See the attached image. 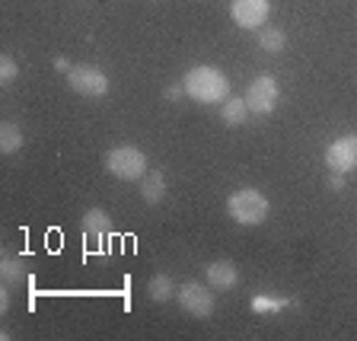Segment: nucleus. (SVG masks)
<instances>
[{
	"label": "nucleus",
	"instance_id": "9d476101",
	"mask_svg": "<svg viewBox=\"0 0 357 341\" xmlns=\"http://www.w3.org/2000/svg\"><path fill=\"white\" fill-rule=\"evenodd\" d=\"M0 275H3V284L7 287H20V284L29 281V268H26V262L20 259V255H3V262H0Z\"/></svg>",
	"mask_w": 357,
	"mask_h": 341
},
{
	"label": "nucleus",
	"instance_id": "f3484780",
	"mask_svg": "<svg viewBox=\"0 0 357 341\" xmlns=\"http://www.w3.org/2000/svg\"><path fill=\"white\" fill-rule=\"evenodd\" d=\"M16 77H20V64H16L10 54H3V58H0V83L7 86V83H13Z\"/></svg>",
	"mask_w": 357,
	"mask_h": 341
},
{
	"label": "nucleus",
	"instance_id": "a211bd4d",
	"mask_svg": "<svg viewBox=\"0 0 357 341\" xmlns=\"http://www.w3.org/2000/svg\"><path fill=\"white\" fill-rule=\"evenodd\" d=\"M284 306H287V300H281V297H255L252 300L255 312H278V310H284Z\"/></svg>",
	"mask_w": 357,
	"mask_h": 341
},
{
	"label": "nucleus",
	"instance_id": "f8f14e48",
	"mask_svg": "<svg viewBox=\"0 0 357 341\" xmlns=\"http://www.w3.org/2000/svg\"><path fill=\"white\" fill-rule=\"evenodd\" d=\"M83 230H86L89 239L109 236V233H112V217L105 214L102 208H89L86 214H83Z\"/></svg>",
	"mask_w": 357,
	"mask_h": 341
},
{
	"label": "nucleus",
	"instance_id": "9b49d317",
	"mask_svg": "<svg viewBox=\"0 0 357 341\" xmlns=\"http://www.w3.org/2000/svg\"><path fill=\"white\" fill-rule=\"evenodd\" d=\"M141 198H144V204H150V208H156V204L166 198V176L163 172H147V176L141 179Z\"/></svg>",
	"mask_w": 357,
	"mask_h": 341
},
{
	"label": "nucleus",
	"instance_id": "423d86ee",
	"mask_svg": "<svg viewBox=\"0 0 357 341\" xmlns=\"http://www.w3.org/2000/svg\"><path fill=\"white\" fill-rule=\"evenodd\" d=\"M176 300L188 316H198V319H208L211 312H214V294H211V284L208 287L198 284V281L182 284V287L176 290Z\"/></svg>",
	"mask_w": 357,
	"mask_h": 341
},
{
	"label": "nucleus",
	"instance_id": "dca6fc26",
	"mask_svg": "<svg viewBox=\"0 0 357 341\" xmlns=\"http://www.w3.org/2000/svg\"><path fill=\"white\" fill-rule=\"evenodd\" d=\"M284 45H287V36H284L281 29H275V26L259 29V48H261V52L278 54V52H284Z\"/></svg>",
	"mask_w": 357,
	"mask_h": 341
},
{
	"label": "nucleus",
	"instance_id": "f257e3e1",
	"mask_svg": "<svg viewBox=\"0 0 357 341\" xmlns=\"http://www.w3.org/2000/svg\"><path fill=\"white\" fill-rule=\"evenodd\" d=\"M185 96H192L201 105H220L223 99H230V80L220 67H192L185 74Z\"/></svg>",
	"mask_w": 357,
	"mask_h": 341
},
{
	"label": "nucleus",
	"instance_id": "aec40b11",
	"mask_svg": "<svg viewBox=\"0 0 357 341\" xmlns=\"http://www.w3.org/2000/svg\"><path fill=\"white\" fill-rule=\"evenodd\" d=\"M328 185H332L335 192H338V188H344V172H332V176H328Z\"/></svg>",
	"mask_w": 357,
	"mask_h": 341
},
{
	"label": "nucleus",
	"instance_id": "6ab92c4d",
	"mask_svg": "<svg viewBox=\"0 0 357 341\" xmlns=\"http://www.w3.org/2000/svg\"><path fill=\"white\" fill-rule=\"evenodd\" d=\"M182 93H185V83H172V86H166V99H169V103L182 99Z\"/></svg>",
	"mask_w": 357,
	"mask_h": 341
},
{
	"label": "nucleus",
	"instance_id": "39448f33",
	"mask_svg": "<svg viewBox=\"0 0 357 341\" xmlns=\"http://www.w3.org/2000/svg\"><path fill=\"white\" fill-rule=\"evenodd\" d=\"M67 83H70L74 93L89 96V99H99L109 93V77H105V70H99V67H93V64L70 67V70H67Z\"/></svg>",
	"mask_w": 357,
	"mask_h": 341
},
{
	"label": "nucleus",
	"instance_id": "6e6552de",
	"mask_svg": "<svg viewBox=\"0 0 357 341\" xmlns=\"http://www.w3.org/2000/svg\"><path fill=\"white\" fill-rule=\"evenodd\" d=\"M268 13H271L268 0H233V7H230V16L239 29H259V26H265Z\"/></svg>",
	"mask_w": 357,
	"mask_h": 341
},
{
	"label": "nucleus",
	"instance_id": "1a4fd4ad",
	"mask_svg": "<svg viewBox=\"0 0 357 341\" xmlns=\"http://www.w3.org/2000/svg\"><path fill=\"white\" fill-rule=\"evenodd\" d=\"M204 278H208V284L214 290H233L239 284V271L233 262H211L208 268H204Z\"/></svg>",
	"mask_w": 357,
	"mask_h": 341
},
{
	"label": "nucleus",
	"instance_id": "ddd939ff",
	"mask_svg": "<svg viewBox=\"0 0 357 341\" xmlns=\"http://www.w3.org/2000/svg\"><path fill=\"white\" fill-rule=\"evenodd\" d=\"M220 119L230 128H239L245 119H249V105H245V99H236V96L223 99L220 103Z\"/></svg>",
	"mask_w": 357,
	"mask_h": 341
},
{
	"label": "nucleus",
	"instance_id": "20e7f679",
	"mask_svg": "<svg viewBox=\"0 0 357 341\" xmlns=\"http://www.w3.org/2000/svg\"><path fill=\"white\" fill-rule=\"evenodd\" d=\"M243 99H245V105H249V112L268 115V112H275L278 103H281V86H278V80L271 74H259L249 83Z\"/></svg>",
	"mask_w": 357,
	"mask_h": 341
},
{
	"label": "nucleus",
	"instance_id": "f03ea898",
	"mask_svg": "<svg viewBox=\"0 0 357 341\" xmlns=\"http://www.w3.org/2000/svg\"><path fill=\"white\" fill-rule=\"evenodd\" d=\"M268 211H271V204H268V198L259 188H239V192H233L227 198V214L239 227H259V223H265Z\"/></svg>",
	"mask_w": 357,
	"mask_h": 341
},
{
	"label": "nucleus",
	"instance_id": "0eeeda50",
	"mask_svg": "<svg viewBox=\"0 0 357 341\" xmlns=\"http://www.w3.org/2000/svg\"><path fill=\"white\" fill-rule=\"evenodd\" d=\"M326 166L332 172H351L357 169V134L335 137L326 147Z\"/></svg>",
	"mask_w": 357,
	"mask_h": 341
},
{
	"label": "nucleus",
	"instance_id": "412c9836",
	"mask_svg": "<svg viewBox=\"0 0 357 341\" xmlns=\"http://www.w3.org/2000/svg\"><path fill=\"white\" fill-rule=\"evenodd\" d=\"M70 67H74V64H70V61H67V58H54V70H61V74H67Z\"/></svg>",
	"mask_w": 357,
	"mask_h": 341
},
{
	"label": "nucleus",
	"instance_id": "4468645a",
	"mask_svg": "<svg viewBox=\"0 0 357 341\" xmlns=\"http://www.w3.org/2000/svg\"><path fill=\"white\" fill-rule=\"evenodd\" d=\"M20 147H22V128L16 121H3L0 125V150H3V156L20 153Z\"/></svg>",
	"mask_w": 357,
	"mask_h": 341
},
{
	"label": "nucleus",
	"instance_id": "2eb2a0df",
	"mask_svg": "<svg viewBox=\"0 0 357 341\" xmlns=\"http://www.w3.org/2000/svg\"><path fill=\"white\" fill-rule=\"evenodd\" d=\"M147 294H150V300H156V303H166V300L176 297V281H172L169 275H153L147 281Z\"/></svg>",
	"mask_w": 357,
	"mask_h": 341
},
{
	"label": "nucleus",
	"instance_id": "7ed1b4c3",
	"mask_svg": "<svg viewBox=\"0 0 357 341\" xmlns=\"http://www.w3.org/2000/svg\"><path fill=\"white\" fill-rule=\"evenodd\" d=\"M105 172L121 182H131V179H144L147 176V156L137 147L125 144V147H112L105 153Z\"/></svg>",
	"mask_w": 357,
	"mask_h": 341
},
{
	"label": "nucleus",
	"instance_id": "4be33fe9",
	"mask_svg": "<svg viewBox=\"0 0 357 341\" xmlns=\"http://www.w3.org/2000/svg\"><path fill=\"white\" fill-rule=\"evenodd\" d=\"M0 303H3V310H10V290H3V294H0Z\"/></svg>",
	"mask_w": 357,
	"mask_h": 341
}]
</instances>
